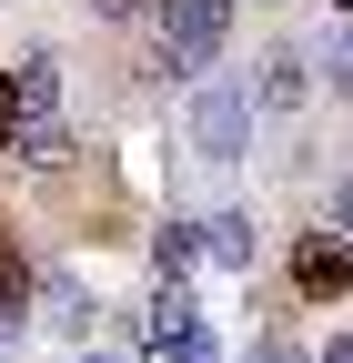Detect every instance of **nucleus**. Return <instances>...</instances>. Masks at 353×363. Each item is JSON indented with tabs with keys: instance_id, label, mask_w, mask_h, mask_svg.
Listing matches in <instances>:
<instances>
[{
	"instance_id": "f257e3e1",
	"label": "nucleus",
	"mask_w": 353,
	"mask_h": 363,
	"mask_svg": "<svg viewBox=\"0 0 353 363\" xmlns=\"http://www.w3.org/2000/svg\"><path fill=\"white\" fill-rule=\"evenodd\" d=\"M152 51H162V71L172 81H202L212 61L232 51V0H152Z\"/></svg>"
},
{
	"instance_id": "f03ea898",
	"label": "nucleus",
	"mask_w": 353,
	"mask_h": 363,
	"mask_svg": "<svg viewBox=\"0 0 353 363\" xmlns=\"http://www.w3.org/2000/svg\"><path fill=\"white\" fill-rule=\"evenodd\" d=\"M252 91L242 81H223V71H202L192 81V162H212V172H232V162H252Z\"/></svg>"
},
{
	"instance_id": "7ed1b4c3",
	"label": "nucleus",
	"mask_w": 353,
	"mask_h": 363,
	"mask_svg": "<svg viewBox=\"0 0 353 363\" xmlns=\"http://www.w3.org/2000/svg\"><path fill=\"white\" fill-rule=\"evenodd\" d=\"M142 363H223V343L192 313V293H152L142 303Z\"/></svg>"
},
{
	"instance_id": "20e7f679",
	"label": "nucleus",
	"mask_w": 353,
	"mask_h": 363,
	"mask_svg": "<svg viewBox=\"0 0 353 363\" xmlns=\"http://www.w3.org/2000/svg\"><path fill=\"white\" fill-rule=\"evenodd\" d=\"M242 91H252V121H293L303 101H313V61H303V51H262Z\"/></svg>"
},
{
	"instance_id": "39448f33",
	"label": "nucleus",
	"mask_w": 353,
	"mask_h": 363,
	"mask_svg": "<svg viewBox=\"0 0 353 363\" xmlns=\"http://www.w3.org/2000/svg\"><path fill=\"white\" fill-rule=\"evenodd\" d=\"M293 293H303V303H343V293H353V242L303 233V242H293Z\"/></svg>"
},
{
	"instance_id": "423d86ee",
	"label": "nucleus",
	"mask_w": 353,
	"mask_h": 363,
	"mask_svg": "<svg viewBox=\"0 0 353 363\" xmlns=\"http://www.w3.org/2000/svg\"><path fill=\"white\" fill-rule=\"evenodd\" d=\"M30 323L91 343V283H81V272H40V283H30Z\"/></svg>"
},
{
	"instance_id": "0eeeda50",
	"label": "nucleus",
	"mask_w": 353,
	"mask_h": 363,
	"mask_svg": "<svg viewBox=\"0 0 353 363\" xmlns=\"http://www.w3.org/2000/svg\"><path fill=\"white\" fill-rule=\"evenodd\" d=\"M21 333H30V252L0 222V343H21Z\"/></svg>"
},
{
	"instance_id": "6e6552de",
	"label": "nucleus",
	"mask_w": 353,
	"mask_h": 363,
	"mask_svg": "<svg viewBox=\"0 0 353 363\" xmlns=\"http://www.w3.org/2000/svg\"><path fill=\"white\" fill-rule=\"evenodd\" d=\"M192 233H202V262H223V272H252V262H262L252 212H212V222H192Z\"/></svg>"
},
{
	"instance_id": "1a4fd4ad",
	"label": "nucleus",
	"mask_w": 353,
	"mask_h": 363,
	"mask_svg": "<svg viewBox=\"0 0 353 363\" xmlns=\"http://www.w3.org/2000/svg\"><path fill=\"white\" fill-rule=\"evenodd\" d=\"M0 152H11V162H30V172H61L81 142H71V121H21V131H0Z\"/></svg>"
},
{
	"instance_id": "9d476101",
	"label": "nucleus",
	"mask_w": 353,
	"mask_h": 363,
	"mask_svg": "<svg viewBox=\"0 0 353 363\" xmlns=\"http://www.w3.org/2000/svg\"><path fill=\"white\" fill-rule=\"evenodd\" d=\"M152 272H162V293H182L202 272V233H192V222H162V233H152Z\"/></svg>"
},
{
	"instance_id": "9b49d317",
	"label": "nucleus",
	"mask_w": 353,
	"mask_h": 363,
	"mask_svg": "<svg viewBox=\"0 0 353 363\" xmlns=\"http://www.w3.org/2000/svg\"><path fill=\"white\" fill-rule=\"evenodd\" d=\"M313 71H323V91H333V101H353V21L323 40V61H313Z\"/></svg>"
},
{
	"instance_id": "f8f14e48",
	"label": "nucleus",
	"mask_w": 353,
	"mask_h": 363,
	"mask_svg": "<svg viewBox=\"0 0 353 363\" xmlns=\"http://www.w3.org/2000/svg\"><path fill=\"white\" fill-rule=\"evenodd\" d=\"M81 11L111 21V30H142V21H152V0H81Z\"/></svg>"
},
{
	"instance_id": "ddd939ff",
	"label": "nucleus",
	"mask_w": 353,
	"mask_h": 363,
	"mask_svg": "<svg viewBox=\"0 0 353 363\" xmlns=\"http://www.w3.org/2000/svg\"><path fill=\"white\" fill-rule=\"evenodd\" d=\"M323 233H333V242H353V172L333 182V222H323Z\"/></svg>"
},
{
	"instance_id": "4468645a",
	"label": "nucleus",
	"mask_w": 353,
	"mask_h": 363,
	"mask_svg": "<svg viewBox=\"0 0 353 363\" xmlns=\"http://www.w3.org/2000/svg\"><path fill=\"white\" fill-rule=\"evenodd\" d=\"M252 363H313V353H303L293 333H262V343H252Z\"/></svg>"
},
{
	"instance_id": "2eb2a0df",
	"label": "nucleus",
	"mask_w": 353,
	"mask_h": 363,
	"mask_svg": "<svg viewBox=\"0 0 353 363\" xmlns=\"http://www.w3.org/2000/svg\"><path fill=\"white\" fill-rule=\"evenodd\" d=\"M313 363H353V333H333V343H323V353H313Z\"/></svg>"
},
{
	"instance_id": "dca6fc26",
	"label": "nucleus",
	"mask_w": 353,
	"mask_h": 363,
	"mask_svg": "<svg viewBox=\"0 0 353 363\" xmlns=\"http://www.w3.org/2000/svg\"><path fill=\"white\" fill-rule=\"evenodd\" d=\"M81 363H121V353H91V343H81Z\"/></svg>"
},
{
	"instance_id": "f3484780",
	"label": "nucleus",
	"mask_w": 353,
	"mask_h": 363,
	"mask_svg": "<svg viewBox=\"0 0 353 363\" xmlns=\"http://www.w3.org/2000/svg\"><path fill=\"white\" fill-rule=\"evenodd\" d=\"M333 11H343V21H353V0H333Z\"/></svg>"
}]
</instances>
